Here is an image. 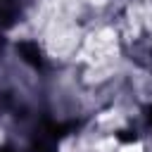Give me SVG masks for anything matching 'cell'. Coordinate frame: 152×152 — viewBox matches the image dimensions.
Returning <instances> with one entry per match:
<instances>
[{
	"label": "cell",
	"instance_id": "1",
	"mask_svg": "<svg viewBox=\"0 0 152 152\" xmlns=\"http://www.w3.org/2000/svg\"><path fill=\"white\" fill-rule=\"evenodd\" d=\"M121 152H140V147H138V145H128V147H124Z\"/></svg>",
	"mask_w": 152,
	"mask_h": 152
}]
</instances>
